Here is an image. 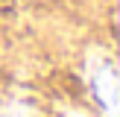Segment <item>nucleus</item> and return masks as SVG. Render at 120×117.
I'll return each instance as SVG.
<instances>
[{
	"instance_id": "obj_2",
	"label": "nucleus",
	"mask_w": 120,
	"mask_h": 117,
	"mask_svg": "<svg viewBox=\"0 0 120 117\" xmlns=\"http://www.w3.org/2000/svg\"><path fill=\"white\" fill-rule=\"evenodd\" d=\"M0 117H29V111L18 102H9V105H0Z\"/></svg>"
},
{
	"instance_id": "obj_1",
	"label": "nucleus",
	"mask_w": 120,
	"mask_h": 117,
	"mask_svg": "<svg viewBox=\"0 0 120 117\" xmlns=\"http://www.w3.org/2000/svg\"><path fill=\"white\" fill-rule=\"evenodd\" d=\"M91 88L97 94V99L103 102V108L109 111V117H114L117 105V67L105 53H97L91 58Z\"/></svg>"
}]
</instances>
